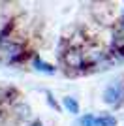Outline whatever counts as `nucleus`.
<instances>
[{"mask_svg":"<svg viewBox=\"0 0 124 126\" xmlns=\"http://www.w3.org/2000/svg\"><path fill=\"white\" fill-rule=\"evenodd\" d=\"M30 126H43V122H41V121H34Z\"/></svg>","mask_w":124,"mask_h":126,"instance_id":"nucleus-10","label":"nucleus"},{"mask_svg":"<svg viewBox=\"0 0 124 126\" xmlns=\"http://www.w3.org/2000/svg\"><path fill=\"white\" fill-rule=\"evenodd\" d=\"M62 107H64L68 113H72V115H77L79 113V102H77V98H73V96H64V98H62Z\"/></svg>","mask_w":124,"mask_h":126,"instance_id":"nucleus-5","label":"nucleus"},{"mask_svg":"<svg viewBox=\"0 0 124 126\" xmlns=\"http://www.w3.org/2000/svg\"><path fill=\"white\" fill-rule=\"evenodd\" d=\"M32 66H34V70H38V72H41V74H47V75H53L55 72H57V68H55L53 64L45 62V60L40 58L38 55L32 58Z\"/></svg>","mask_w":124,"mask_h":126,"instance_id":"nucleus-4","label":"nucleus"},{"mask_svg":"<svg viewBox=\"0 0 124 126\" xmlns=\"http://www.w3.org/2000/svg\"><path fill=\"white\" fill-rule=\"evenodd\" d=\"M0 57L8 64H17L26 57V53H25L23 43L15 42V40H8V42L0 43Z\"/></svg>","mask_w":124,"mask_h":126,"instance_id":"nucleus-1","label":"nucleus"},{"mask_svg":"<svg viewBox=\"0 0 124 126\" xmlns=\"http://www.w3.org/2000/svg\"><path fill=\"white\" fill-rule=\"evenodd\" d=\"M15 113L19 115V119H26V117L30 115V109H28V105L19 104V105H15Z\"/></svg>","mask_w":124,"mask_h":126,"instance_id":"nucleus-9","label":"nucleus"},{"mask_svg":"<svg viewBox=\"0 0 124 126\" xmlns=\"http://www.w3.org/2000/svg\"><path fill=\"white\" fill-rule=\"evenodd\" d=\"M79 126H96V115L85 113V115L79 119Z\"/></svg>","mask_w":124,"mask_h":126,"instance_id":"nucleus-8","label":"nucleus"},{"mask_svg":"<svg viewBox=\"0 0 124 126\" xmlns=\"http://www.w3.org/2000/svg\"><path fill=\"white\" fill-rule=\"evenodd\" d=\"M62 62L70 70H79V72L85 70V57H83V51L77 47H70L68 51L62 53Z\"/></svg>","mask_w":124,"mask_h":126,"instance_id":"nucleus-2","label":"nucleus"},{"mask_svg":"<svg viewBox=\"0 0 124 126\" xmlns=\"http://www.w3.org/2000/svg\"><path fill=\"white\" fill-rule=\"evenodd\" d=\"M45 98H47V104H49V107H51V109H55L57 113H60V111H62V105L58 104L57 100H55V96H53L51 90H45Z\"/></svg>","mask_w":124,"mask_h":126,"instance_id":"nucleus-7","label":"nucleus"},{"mask_svg":"<svg viewBox=\"0 0 124 126\" xmlns=\"http://www.w3.org/2000/svg\"><path fill=\"white\" fill-rule=\"evenodd\" d=\"M96 126H117V117L100 115V117H96Z\"/></svg>","mask_w":124,"mask_h":126,"instance_id":"nucleus-6","label":"nucleus"},{"mask_svg":"<svg viewBox=\"0 0 124 126\" xmlns=\"http://www.w3.org/2000/svg\"><path fill=\"white\" fill-rule=\"evenodd\" d=\"M122 96H124V85L120 81H115V83L107 85L105 90H103V102L107 105H119Z\"/></svg>","mask_w":124,"mask_h":126,"instance_id":"nucleus-3","label":"nucleus"}]
</instances>
